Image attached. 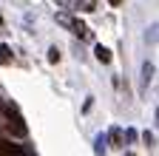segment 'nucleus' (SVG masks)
I'll return each instance as SVG.
<instances>
[{
    "label": "nucleus",
    "mask_w": 159,
    "mask_h": 156,
    "mask_svg": "<svg viewBox=\"0 0 159 156\" xmlns=\"http://www.w3.org/2000/svg\"><path fill=\"white\" fill-rule=\"evenodd\" d=\"M0 114H3V119H6V131L11 136H17V139H26L29 136V125L23 119V114L17 111L14 102H0Z\"/></svg>",
    "instance_id": "nucleus-1"
},
{
    "label": "nucleus",
    "mask_w": 159,
    "mask_h": 156,
    "mask_svg": "<svg viewBox=\"0 0 159 156\" xmlns=\"http://www.w3.org/2000/svg\"><path fill=\"white\" fill-rule=\"evenodd\" d=\"M54 20H57L60 26H66V29H71V31H74L77 37H83V40H85V37H91L88 26H85L83 20H74L71 14H54Z\"/></svg>",
    "instance_id": "nucleus-2"
},
{
    "label": "nucleus",
    "mask_w": 159,
    "mask_h": 156,
    "mask_svg": "<svg viewBox=\"0 0 159 156\" xmlns=\"http://www.w3.org/2000/svg\"><path fill=\"white\" fill-rule=\"evenodd\" d=\"M97 9V0H77L74 3V11H83V14H91Z\"/></svg>",
    "instance_id": "nucleus-3"
},
{
    "label": "nucleus",
    "mask_w": 159,
    "mask_h": 156,
    "mask_svg": "<svg viewBox=\"0 0 159 156\" xmlns=\"http://www.w3.org/2000/svg\"><path fill=\"white\" fill-rule=\"evenodd\" d=\"M105 139H111V145H114V148H125V145H122V131H119V128H111Z\"/></svg>",
    "instance_id": "nucleus-4"
},
{
    "label": "nucleus",
    "mask_w": 159,
    "mask_h": 156,
    "mask_svg": "<svg viewBox=\"0 0 159 156\" xmlns=\"http://www.w3.org/2000/svg\"><path fill=\"white\" fill-rule=\"evenodd\" d=\"M94 54H97V60L102 63V65H108V63H111V51H108L105 46H94Z\"/></svg>",
    "instance_id": "nucleus-5"
},
{
    "label": "nucleus",
    "mask_w": 159,
    "mask_h": 156,
    "mask_svg": "<svg viewBox=\"0 0 159 156\" xmlns=\"http://www.w3.org/2000/svg\"><path fill=\"white\" fill-rule=\"evenodd\" d=\"M0 65H11V48L6 43H0Z\"/></svg>",
    "instance_id": "nucleus-6"
},
{
    "label": "nucleus",
    "mask_w": 159,
    "mask_h": 156,
    "mask_svg": "<svg viewBox=\"0 0 159 156\" xmlns=\"http://www.w3.org/2000/svg\"><path fill=\"white\" fill-rule=\"evenodd\" d=\"M151 77H153V63H145V65H142V85L151 82Z\"/></svg>",
    "instance_id": "nucleus-7"
},
{
    "label": "nucleus",
    "mask_w": 159,
    "mask_h": 156,
    "mask_svg": "<svg viewBox=\"0 0 159 156\" xmlns=\"http://www.w3.org/2000/svg\"><path fill=\"white\" fill-rule=\"evenodd\" d=\"M105 142H108V139H105V133H99V136H97V148H94L97 156H102V153H105Z\"/></svg>",
    "instance_id": "nucleus-8"
},
{
    "label": "nucleus",
    "mask_w": 159,
    "mask_h": 156,
    "mask_svg": "<svg viewBox=\"0 0 159 156\" xmlns=\"http://www.w3.org/2000/svg\"><path fill=\"white\" fill-rule=\"evenodd\" d=\"M142 142H145L148 148H153V133H151V131H145V133H142Z\"/></svg>",
    "instance_id": "nucleus-9"
},
{
    "label": "nucleus",
    "mask_w": 159,
    "mask_h": 156,
    "mask_svg": "<svg viewBox=\"0 0 159 156\" xmlns=\"http://www.w3.org/2000/svg\"><path fill=\"white\" fill-rule=\"evenodd\" d=\"M20 156H37V153L31 150V145H20Z\"/></svg>",
    "instance_id": "nucleus-10"
},
{
    "label": "nucleus",
    "mask_w": 159,
    "mask_h": 156,
    "mask_svg": "<svg viewBox=\"0 0 159 156\" xmlns=\"http://www.w3.org/2000/svg\"><path fill=\"white\" fill-rule=\"evenodd\" d=\"M48 60H51V63L60 60V51H57V48H48Z\"/></svg>",
    "instance_id": "nucleus-11"
},
{
    "label": "nucleus",
    "mask_w": 159,
    "mask_h": 156,
    "mask_svg": "<svg viewBox=\"0 0 159 156\" xmlns=\"http://www.w3.org/2000/svg\"><path fill=\"white\" fill-rule=\"evenodd\" d=\"M108 3H111V6H119V3H122V0H108Z\"/></svg>",
    "instance_id": "nucleus-12"
}]
</instances>
